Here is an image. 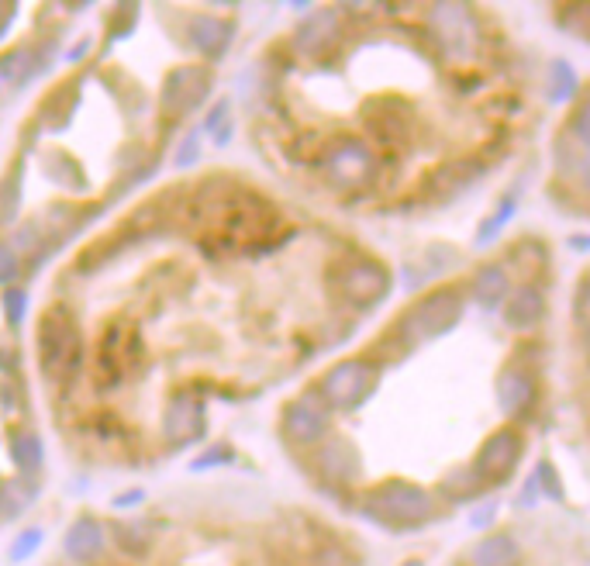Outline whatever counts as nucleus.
<instances>
[{
	"instance_id": "obj_1",
	"label": "nucleus",
	"mask_w": 590,
	"mask_h": 566,
	"mask_svg": "<svg viewBox=\"0 0 590 566\" xmlns=\"http://www.w3.org/2000/svg\"><path fill=\"white\" fill-rule=\"evenodd\" d=\"M204 201H214L204 208V221H208L204 246L214 252L263 249L273 228L280 225V214L273 211V204H266V197L252 194V190L225 187L218 197H204Z\"/></svg>"
},
{
	"instance_id": "obj_2",
	"label": "nucleus",
	"mask_w": 590,
	"mask_h": 566,
	"mask_svg": "<svg viewBox=\"0 0 590 566\" xmlns=\"http://www.w3.org/2000/svg\"><path fill=\"white\" fill-rule=\"evenodd\" d=\"M38 339V366L49 380L66 384L76 377L80 370V356H83V339H80V325H76L73 311L56 304L38 318L35 328Z\"/></svg>"
},
{
	"instance_id": "obj_3",
	"label": "nucleus",
	"mask_w": 590,
	"mask_h": 566,
	"mask_svg": "<svg viewBox=\"0 0 590 566\" xmlns=\"http://www.w3.org/2000/svg\"><path fill=\"white\" fill-rule=\"evenodd\" d=\"M366 515L397 532H411L432 518V494L408 480H387L366 497Z\"/></svg>"
},
{
	"instance_id": "obj_4",
	"label": "nucleus",
	"mask_w": 590,
	"mask_h": 566,
	"mask_svg": "<svg viewBox=\"0 0 590 566\" xmlns=\"http://www.w3.org/2000/svg\"><path fill=\"white\" fill-rule=\"evenodd\" d=\"M463 308V294L456 287H439L404 311V318L397 321V332L408 342L442 339V335H449L463 321Z\"/></svg>"
},
{
	"instance_id": "obj_5",
	"label": "nucleus",
	"mask_w": 590,
	"mask_h": 566,
	"mask_svg": "<svg viewBox=\"0 0 590 566\" xmlns=\"http://www.w3.org/2000/svg\"><path fill=\"white\" fill-rule=\"evenodd\" d=\"M377 384H380L377 363H366V359H346V363L332 366V370L318 380V387L314 390L325 397V404L332 411H356L359 404L370 401Z\"/></svg>"
},
{
	"instance_id": "obj_6",
	"label": "nucleus",
	"mask_w": 590,
	"mask_h": 566,
	"mask_svg": "<svg viewBox=\"0 0 590 566\" xmlns=\"http://www.w3.org/2000/svg\"><path fill=\"white\" fill-rule=\"evenodd\" d=\"M280 428L290 446H301V449L318 446L328 435V428H332V408H328L318 390H304L294 401L283 404Z\"/></svg>"
},
{
	"instance_id": "obj_7",
	"label": "nucleus",
	"mask_w": 590,
	"mask_h": 566,
	"mask_svg": "<svg viewBox=\"0 0 590 566\" xmlns=\"http://www.w3.org/2000/svg\"><path fill=\"white\" fill-rule=\"evenodd\" d=\"M211 87H214V76L208 66H201V63L176 66V70L166 73V80H163L159 107H163V114H170L173 121L190 118L197 107L208 101Z\"/></svg>"
},
{
	"instance_id": "obj_8",
	"label": "nucleus",
	"mask_w": 590,
	"mask_h": 566,
	"mask_svg": "<svg viewBox=\"0 0 590 566\" xmlns=\"http://www.w3.org/2000/svg\"><path fill=\"white\" fill-rule=\"evenodd\" d=\"M321 170L325 177L342 190H356L366 187L377 173V159H373V149L359 139H339L325 149L321 156Z\"/></svg>"
},
{
	"instance_id": "obj_9",
	"label": "nucleus",
	"mask_w": 590,
	"mask_h": 566,
	"mask_svg": "<svg viewBox=\"0 0 590 566\" xmlns=\"http://www.w3.org/2000/svg\"><path fill=\"white\" fill-rule=\"evenodd\" d=\"M390 287H394L390 270L377 263V259H349L339 273V294L346 297V304L359 311H370L387 301Z\"/></svg>"
},
{
	"instance_id": "obj_10",
	"label": "nucleus",
	"mask_w": 590,
	"mask_h": 566,
	"mask_svg": "<svg viewBox=\"0 0 590 566\" xmlns=\"http://www.w3.org/2000/svg\"><path fill=\"white\" fill-rule=\"evenodd\" d=\"M208 432V408L197 394L190 390H176L166 404V415H163V435L173 449H187L197 446Z\"/></svg>"
},
{
	"instance_id": "obj_11",
	"label": "nucleus",
	"mask_w": 590,
	"mask_h": 566,
	"mask_svg": "<svg viewBox=\"0 0 590 566\" xmlns=\"http://www.w3.org/2000/svg\"><path fill=\"white\" fill-rule=\"evenodd\" d=\"M521 449H525V442H521V435L515 428H497L484 446H480L477 460H473V477H477L480 484H501V480L518 466Z\"/></svg>"
},
{
	"instance_id": "obj_12",
	"label": "nucleus",
	"mask_w": 590,
	"mask_h": 566,
	"mask_svg": "<svg viewBox=\"0 0 590 566\" xmlns=\"http://www.w3.org/2000/svg\"><path fill=\"white\" fill-rule=\"evenodd\" d=\"M187 42L201 59L218 63V59L228 56V49L235 42V21L214 18V14H194L187 25Z\"/></svg>"
},
{
	"instance_id": "obj_13",
	"label": "nucleus",
	"mask_w": 590,
	"mask_h": 566,
	"mask_svg": "<svg viewBox=\"0 0 590 566\" xmlns=\"http://www.w3.org/2000/svg\"><path fill=\"white\" fill-rule=\"evenodd\" d=\"M335 38H339V14L325 7V11H314L301 21V28L294 32V49L308 59H318L332 49Z\"/></svg>"
},
{
	"instance_id": "obj_14",
	"label": "nucleus",
	"mask_w": 590,
	"mask_h": 566,
	"mask_svg": "<svg viewBox=\"0 0 590 566\" xmlns=\"http://www.w3.org/2000/svg\"><path fill=\"white\" fill-rule=\"evenodd\" d=\"M432 28L439 32L449 52H466L477 38V25H473V14L466 4H435Z\"/></svg>"
},
{
	"instance_id": "obj_15",
	"label": "nucleus",
	"mask_w": 590,
	"mask_h": 566,
	"mask_svg": "<svg viewBox=\"0 0 590 566\" xmlns=\"http://www.w3.org/2000/svg\"><path fill=\"white\" fill-rule=\"evenodd\" d=\"M104 542H107V535H104V525L97 522L94 515H80L76 522L70 525V532H66V556L76 563H90V560H97V556L104 553Z\"/></svg>"
},
{
	"instance_id": "obj_16",
	"label": "nucleus",
	"mask_w": 590,
	"mask_h": 566,
	"mask_svg": "<svg viewBox=\"0 0 590 566\" xmlns=\"http://www.w3.org/2000/svg\"><path fill=\"white\" fill-rule=\"evenodd\" d=\"M497 404H501L504 415H525L535 404V380L521 370H504L497 377Z\"/></svg>"
},
{
	"instance_id": "obj_17",
	"label": "nucleus",
	"mask_w": 590,
	"mask_h": 566,
	"mask_svg": "<svg viewBox=\"0 0 590 566\" xmlns=\"http://www.w3.org/2000/svg\"><path fill=\"white\" fill-rule=\"evenodd\" d=\"M542 315H546V297L535 287H518L515 294L504 304V325L515 328V332H525V328L539 325Z\"/></svg>"
},
{
	"instance_id": "obj_18",
	"label": "nucleus",
	"mask_w": 590,
	"mask_h": 566,
	"mask_svg": "<svg viewBox=\"0 0 590 566\" xmlns=\"http://www.w3.org/2000/svg\"><path fill=\"white\" fill-rule=\"evenodd\" d=\"M35 70H42V63H38L32 45H11L7 52H0V80L11 87H25Z\"/></svg>"
},
{
	"instance_id": "obj_19",
	"label": "nucleus",
	"mask_w": 590,
	"mask_h": 566,
	"mask_svg": "<svg viewBox=\"0 0 590 566\" xmlns=\"http://www.w3.org/2000/svg\"><path fill=\"white\" fill-rule=\"evenodd\" d=\"M7 442H11V460L18 466V473L35 480V473L42 470V463H45L42 439H38L35 432H28V428H14Z\"/></svg>"
},
{
	"instance_id": "obj_20",
	"label": "nucleus",
	"mask_w": 590,
	"mask_h": 566,
	"mask_svg": "<svg viewBox=\"0 0 590 566\" xmlns=\"http://www.w3.org/2000/svg\"><path fill=\"white\" fill-rule=\"evenodd\" d=\"M318 466H321V473H325L328 480H352L359 473V456H356V449H352L349 442L335 439V442H328V446L318 453Z\"/></svg>"
},
{
	"instance_id": "obj_21",
	"label": "nucleus",
	"mask_w": 590,
	"mask_h": 566,
	"mask_svg": "<svg viewBox=\"0 0 590 566\" xmlns=\"http://www.w3.org/2000/svg\"><path fill=\"white\" fill-rule=\"evenodd\" d=\"M518 542L504 532H494L473 546V566H515Z\"/></svg>"
},
{
	"instance_id": "obj_22",
	"label": "nucleus",
	"mask_w": 590,
	"mask_h": 566,
	"mask_svg": "<svg viewBox=\"0 0 590 566\" xmlns=\"http://www.w3.org/2000/svg\"><path fill=\"white\" fill-rule=\"evenodd\" d=\"M508 287H511L508 270L490 263L477 273V280H473V297L480 301V308H497V304L508 297Z\"/></svg>"
},
{
	"instance_id": "obj_23",
	"label": "nucleus",
	"mask_w": 590,
	"mask_h": 566,
	"mask_svg": "<svg viewBox=\"0 0 590 566\" xmlns=\"http://www.w3.org/2000/svg\"><path fill=\"white\" fill-rule=\"evenodd\" d=\"M35 497L32 477H11L0 484V522H14L18 515H25V508Z\"/></svg>"
},
{
	"instance_id": "obj_24",
	"label": "nucleus",
	"mask_w": 590,
	"mask_h": 566,
	"mask_svg": "<svg viewBox=\"0 0 590 566\" xmlns=\"http://www.w3.org/2000/svg\"><path fill=\"white\" fill-rule=\"evenodd\" d=\"M477 170H480L477 163H449V166H442V170H435L428 187H432L435 197H452V194H459L466 183L477 180Z\"/></svg>"
},
{
	"instance_id": "obj_25",
	"label": "nucleus",
	"mask_w": 590,
	"mask_h": 566,
	"mask_svg": "<svg viewBox=\"0 0 590 566\" xmlns=\"http://www.w3.org/2000/svg\"><path fill=\"white\" fill-rule=\"evenodd\" d=\"M111 535H114V542H118L121 553H128L132 560L145 556L152 546V532L145 529V525H114Z\"/></svg>"
},
{
	"instance_id": "obj_26",
	"label": "nucleus",
	"mask_w": 590,
	"mask_h": 566,
	"mask_svg": "<svg viewBox=\"0 0 590 566\" xmlns=\"http://www.w3.org/2000/svg\"><path fill=\"white\" fill-rule=\"evenodd\" d=\"M0 304H4V318L11 328H21L25 325V315H28V290L25 287H7L0 290Z\"/></svg>"
},
{
	"instance_id": "obj_27",
	"label": "nucleus",
	"mask_w": 590,
	"mask_h": 566,
	"mask_svg": "<svg viewBox=\"0 0 590 566\" xmlns=\"http://www.w3.org/2000/svg\"><path fill=\"white\" fill-rule=\"evenodd\" d=\"M18 277H21V256H18V249L7 246V242H0V290L18 287Z\"/></svg>"
},
{
	"instance_id": "obj_28",
	"label": "nucleus",
	"mask_w": 590,
	"mask_h": 566,
	"mask_svg": "<svg viewBox=\"0 0 590 566\" xmlns=\"http://www.w3.org/2000/svg\"><path fill=\"white\" fill-rule=\"evenodd\" d=\"M204 128L214 135V142L218 145H225L228 139H232V118H228V101H221V104H214L211 107V114H208V121H204Z\"/></svg>"
},
{
	"instance_id": "obj_29",
	"label": "nucleus",
	"mask_w": 590,
	"mask_h": 566,
	"mask_svg": "<svg viewBox=\"0 0 590 566\" xmlns=\"http://www.w3.org/2000/svg\"><path fill=\"white\" fill-rule=\"evenodd\" d=\"M228 463H235V449L232 446H211V449H204V453L197 456L194 463H190V473H204V470L228 466Z\"/></svg>"
},
{
	"instance_id": "obj_30",
	"label": "nucleus",
	"mask_w": 590,
	"mask_h": 566,
	"mask_svg": "<svg viewBox=\"0 0 590 566\" xmlns=\"http://www.w3.org/2000/svg\"><path fill=\"white\" fill-rule=\"evenodd\" d=\"M42 539H45V532H42V529H28V532H21L18 539H14V546H11V563H25L28 556H35V553H38V546H42Z\"/></svg>"
},
{
	"instance_id": "obj_31",
	"label": "nucleus",
	"mask_w": 590,
	"mask_h": 566,
	"mask_svg": "<svg viewBox=\"0 0 590 566\" xmlns=\"http://www.w3.org/2000/svg\"><path fill=\"white\" fill-rule=\"evenodd\" d=\"M573 94H577V73H573L563 59H556L553 63V97L556 101H563V97H573Z\"/></svg>"
},
{
	"instance_id": "obj_32",
	"label": "nucleus",
	"mask_w": 590,
	"mask_h": 566,
	"mask_svg": "<svg viewBox=\"0 0 590 566\" xmlns=\"http://www.w3.org/2000/svg\"><path fill=\"white\" fill-rule=\"evenodd\" d=\"M511 214H515V201H504V204H501V211H497L494 218H490L487 225L477 232V242H480V246H487V242H494L497 235H501V228L511 221Z\"/></svg>"
},
{
	"instance_id": "obj_33",
	"label": "nucleus",
	"mask_w": 590,
	"mask_h": 566,
	"mask_svg": "<svg viewBox=\"0 0 590 566\" xmlns=\"http://www.w3.org/2000/svg\"><path fill=\"white\" fill-rule=\"evenodd\" d=\"M480 487V480L473 477V470L470 473H452V477L442 484V491L446 494H456V497H470L473 491Z\"/></svg>"
},
{
	"instance_id": "obj_34",
	"label": "nucleus",
	"mask_w": 590,
	"mask_h": 566,
	"mask_svg": "<svg viewBox=\"0 0 590 566\" xmlns=\"http://www.w3.org/2000/svg\"><path fill=\"white\" fill-rule=\"evenodd\" d=\"M535 484L546 487V494L553 497V501H563V487H559V480H556L553 463H539V470H535Z\"/></svg>"
},
{
	"instance_id": "obj_35",
	"label": "nucleus",
	"mask_w": 590,
	"mask_h": 566,
	"mask_svg": "<svg viewBox=\"0 0 590 566\" xmlns=\"http://www.w3.org/2000/svg\"><path fill=\"white\" fill-rule=\"evenodd\" d=\"M570 128H573V135H577L580 142L590 145V101H584L573 111V121H570Z\"/></svg>"
},
{
	"instance_id": "obj_36",
	"label": "nucleus",
	"mask_w": 590,
	"mask_h": 566,
	"mask_svg": "<svg viewBox=\"0 0 590 566\" xmlns=\"http://www.w3.org/2000/svg\"><path fill=\"white\" fill-rule=\"evenodd\" d=\"M573 315H577L580 325L590 328V280H584L577 287V297H573Z\"/></svg>"
},
{
	"instance_id": "obj_37",
	"label": "nucleus",
	"mask_w": 590,
	"mask_h": 566,
	"mask_svg": "<svg viewBox=\"0 0 590 566\" xmlns=\"http://www.w3.org/2000/svg\"><path fill=\"white\" fill-rule=\"evenodd\" d=\"M197 156H201V135H187L180 145V156H176V166L187 170L190 163H197Z\"/></svg>"
},
{
	"instance_id": "obj_38",
	"label": "nucleus",
	"mask_w": 590,
	"mask_h": 566,
	"mask_svg": "<svg viewBox=\"0 0 590 566\" xmlns=\"http://www.w3.org/2000/svg\"><path fill=\"white\" fill-rule=\"evenodd\" d=\"M14 18H18V4H0V38L14 25Z\"/></svg>"
},
{
	"instance_id": "obj_39",
	"label": "nucleus",
	"mask_w": 590,
	"mask_h": 566,
	"mask_svg": "<svg viewBox=\"0 0 590 566\" xmlns=\"http://www.w3.org/2000/svg\"><path fill=\"white\" fill-rule=\"evenodd\" d=\"M142 491H125V494H118L114 497V508H135V504H142Z\"/></svg>"
},
{
	"instance_id": "obj_40",
	"label": "nucleus",
	"mask_w": 590,
	"mask_h": 566,
	"mask_svg": "<svg viewBox=\"0 0 590 566\" xmlns=\"http://www.w3.org/2000/svg\"><path fill=\"white\" fill-rule=\"evenodd\" d=\"M87 49H90L87 42H80V45H76V49L70 52V63H76V59H80V56H87Z\"/></svg>"
},
{
	"instance_id": "obj_41",
	"label": "nucleus",
	"mask_w": 590,
	"mask_h": 566,
	"mask_svg": "<svg viewBox=\"0 0 590 566\" xmlns=\"http://www.w3.org/2000/svg\"><path fill=\"white\" fill-rule=\"evenodd\" d=\"M573 246H580V249H590V239H573Z\"/></svg>"
},
{
	"instance_id": "obj_42",
	"label": "nucleus",
	"mask_w": 590,
	"mask_h": 566,
	"mask_svg": "<svg viewBox=\"0 0 590 566\" xmlns=\"http://www.w3.org/2000/svg\"><path fill=\"white\" fill-rule=\"evenodd\" d=\"M404 566H425V563H421V560H408V563H404Z\"/></svg>"
},
{
	"instance_id": "obj_43",
	"label": "nucleus",
	"mask_w": 590,
	"mask_h": 566,
	"mask_svg": "<svg viewBox=\"0 0 590 566\" xmlns=\"http://www.w3.org/2000/svg\"><path fill=\"white\" fill-rule=\"evenodd\" d=\"M587 356H590V328H587Z\"/></svg>"
},
{
	"instance_id": "obj_44",
	"label": "nucleus",
	"mask_w": 590,
	"mask_h": 566,
	"mask_svg": "<svg viewBox=\"0 0 590 566\" xmlns=\"http://www.w3.org/2000/svg\"><path fill=\"white\" fill-rule=\"evenodd\" d=\"M587 183H590V177H587Z\"/></svg>"
}]
</instances>
